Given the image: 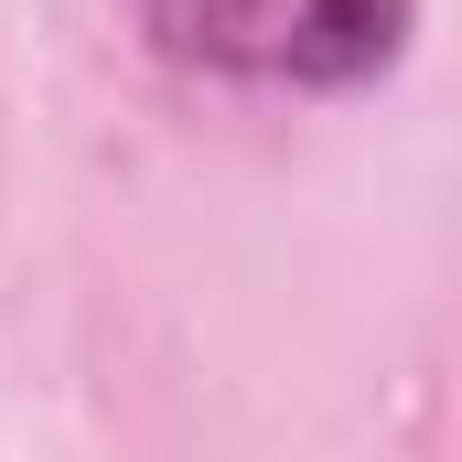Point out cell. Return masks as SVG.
I'll list each match as a JSON object with an SVG mask.
<instances>
[{"label": "cell", "mask_w": 462, "mask_h": 462, "mask_svg": "<svg viewBox=\"0 0 462 462\" xmlns=\"http://www.w3.org/2000/svg\"><path fill=\"white\" fill-rule=\"evenodd\" d=\"M129 22L183 76L334 97V87H376L409 54L420 0H129Z\"/></svg>", "instance_id": "1"}]
</instances>
